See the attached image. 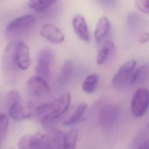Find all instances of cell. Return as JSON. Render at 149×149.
I'll return each mask as SVG.
<instances>
[{
  "instance_id": "obj_1",
  "label": "cell",
  "mask_w": 149,
  "mask_h": 149,
  "mask_svg": "<svg viewBox=\"0 0 149 149\" xmlns=\"http://www.w3.org/2000/svg\"><path fill=\"white\" fill-rule=\"evenodd\" d=\"M65 134L54 127L45 129L34 135L22 136L17 142L18 149H56L63 141Z\"/></svg>"
},
{
  "instance_id": "obj_2",
  "label": "cell",
  "mask_w": 149,
  "mask_h": 149,
  "mask_svg": "<svg viewBox=\"0 0 149 149\" xmlns=\"http://www.w3.org/2000/svg\"><path fill=\"white\" fill-rule=\"evenodd\" d=\"M6 105L9 116L14 120H20L36 115V108L33 104L23 106L20 93L16 90L10 91L6 97Z\"/></svg>"
},
{
  "instance_id": "obj_3",
  "label": "cell",
  "mask_w": 149,
  "mask_h": 149,
  "mask_svg": "<svg viewBox=\"0 0 149 149\" xmlns=\"http://www.w3.org/2000/svg\"><path fill=\"white\" fill-rule=\"evenodd\" d=\"M71 101L70 94L68 92L62 94L54 102V108L52 112L42 116L41 123L45 128L53 127L52 126L56 123L68 111Z\"/></svg>"
},
{
  "instance_id": "obj_4",
  "label": "cell",
  "mask_w": 149,
  "mask_h": 149,
  "mask_svg": "<svg viewBox=\"0 0 149 149\" xmlns=\"http://www.w3.org/2000/svg\"><path fill=\"white\" fill-rule=\"evenodd\" d=\"M136 66V62L133 59L129 60L121 65L112 79V86L116 88H122L132 85Z\"/></svg>"
},
{
  "instance_id": "obj_5",
  "label": "cell",
  "mask_w": 149,
  "mask_h": 149,
  "mask_svg": "<svg viewBox=\"0 0 149 149\" xmlns=\"http://www.w3.org/2000/svg\"><path fill=\"white\" fill-rule=\"evenodd\" d=\"M149 108V90L144 87L137 89L132 96L130 109L132 115L140 118L145 115Z\"/></svg>"
},
{
  "instance_id": "obj_6",
  "label": "cell",
  "mask_w": 149,
  "mask_h": 149,
  "mask_svg": "<svg viewBox=\"0 0 149 149\" xmlns=\"http://www.w3.org/2000/svg\"><path fill=\"white\" fill-rule=\"evenodd\" d=\"M55 60L54 51L49 48H42L37 56V63L36 66V75L47 80L50 75V67Z\"/></svg>"
},
{
  "instance_id": "obj_7",
  "label": "cell",
  "mask_w": 149,
  "mask_h": 149,
  "mask_svg": "<svg viewBox=\"0 0 149 149\" xmlns=\"http://www.w3.org/2000/svg\"><path fill=\"white\" fill-rule=\"evenodd\" d=\"M16 41H12L6 47L3 55V68L5 74L13 79L17 69H19L15 57V49Z\"/></svg>"
},
{
  "instance_id": "obj_8",
  "label": "cell",
  "mask_w": 149,
  "mask_h": 149,
  "mask_svg": "<svg viewBox=\"0 0 149 149\" xmlns=\"http://www.w3.org/2000/svg\"><path fill=\"white\" fill-rule=\"evenodd\" d=\"M119 113V107L115 104L104 106L100 111L98 120L100 126L104 129L111 128L116 123Z\"/></svg>"
},
{
  "instance_id": "obj_9",
  "label": "cell",
  "mask_w": 149,
  "mask_h": 149,
  "mask_svg": "<svg viewBox=\"0 0 149 149\" xmlns=\"http://www.w3.org/2000/svg\"><path fill=\"white\" fill-rule=\"evenodd\" d=\"M29 93L37 97H42L49 93L50 87L47 80L37 75L30 77L27 83Z\"/></svg>"
},
{
  "instance_id": "obj_10",
  "label": "cell",
  "mask_w": 149,
  "mask_h": 149,
  "mask_svg": "<svg viewBox=\"0 0 149 149\" xmlns=\"http://www.w3.org/2000/svg\"><path fill=\"white\" fill-rule=\"evenodd\" d=\"M36 22L35 17L31 15H25L15 18L9 22L6 27L7 34H13L20 32L31 26Z\"/></svg>"
},
{
  "instance_id": "obj_11",
  "label": "cell",
  "mask_w": 149,
  "mask_h": 149,
  "mask_svg": "<svg viewBox=\"0 0 149 149\" xmlns=\"http://www.w3.org/2000/svg\"><path fill=\"white\" fill-rule=\"evenodd\" d=\"M40 35L51 43L57 44L62 42L65 36L61 29L52 24H45L41 26Z\"/></svg>"
},
{
  "instance_id": "obj_12",
  "label": "cell",
  "mask_w": 149,
  "mask_h": 149,
  "mask_svg": "<svg viewBox=\"0 0 149 149\" xmlns=\"http://www.w3.org/2000/svg\"><path fill=\"white\" fill-rule=\"evenodd\" d=\"M16 61L19 69L24 70L30 65V52L28 45L23 41H18L15 49Z\"/></svg>"
},
{
  "instance_id": "obj_13",
  "label": "cell",
  "mask_w": 149,
  "mask_h": 149,
  "mask_svg": "<svg viewBox=\"0 0 149 149\" xmlns=\"http://www.w3.org/2000/svg\"><path fill=\"white\" fill-rule=\"evenodd\" d=\"M72 26L77 37L81 40L88 42L90 33L85 17L81 15H76L72 19Z\"/></svg>"
},
{
  "instance_id": "obj_14",
  "label": "cell",
  "mask_w": 149,
  "mask_h": 149,
  "mask_svg": "<svg viewBox=\"0 0 149 149\" xmlns=\"http://www.w3.org/2000/svg\"><path fill=\"white\" fill-rule=\"evenodd\" d=\"M111 30V23L106 16L101 17L97 22L95 31L94 38L96 42L100 43L109 34Z\"/></svg>"
},
{
  "instance_id": "obj_15",
  "label": "cell",
  "mask_w": 149,
  "mask_h": 149,
  "mask_svg": "<svg viewBox=\"0 0 149 149\" xmlns=\"http://www.w3.org/2000/svg\"><path fill=\"white\" fill-rule=\"evenodd\" d=\"M115 45L110 40L105 41L98 52L96 62L98 65H102L110 58L115 52Z\"/></svg>"
},
{
  "instance_id": "obj_16",
  "label": "cell",
  "mask_w": 149,
  "mask_h": 149,
  "mask_svg": "<svg viewBox=\"0 0 149 149\" xmlns=\"http://www.w3.org/2000/svg\"><path fill=\"white\" fill-rule=\"evenodd\" d=\"M145 23V20L139 13L136 12L130 13L126 17V27L130 32H134L142 29Z\"/></svg>"
},
{
  "instance_id": "obj_17",
  "label": "cell",
  "mask_w": 149,
  "mask_h": 149,
  "mask_svg": "<svg viewBox=\"0 0 149 149\" xmlns=\"http://www.w3.org/2000/svg\"><path fill=\"white\" fill-rule=\"evenodd\" d=\"M77 138L78 131L74 129L69 130L65 134L63 141L56 149H76Z\"/></svg>"
},
{
  "instance_id": "obj_18",
  "label": "cell",
  "mask_w": 149,
  "mask_h": 149,
  "mask_svg": "<svg viewBox=\"0 0 149 149\" xmlns=\"http://www.w3.org/2000/svg\"><path fill=\"white\" fill-rule=\"evenodd\" d=\"M149 79V62L145 63L136 69L133 73L132 85L141 84Z\"/></svg>"
},
{
  "instance_id": "obj_19",
  "label": "cell",
  "mask_w": 149,
  "mask_h": 149,
  "mask_svg": "<svg viewBox=\"0 0 149 149\" xmlns=\"http://www.w3.org/2000/svg\"><path fill=\"white\" fill-rule=\"evenodd\" d=\"M73 63L70 59H68L63 63L58 76V83L61 86L68 83L73 72Z\"/></svg>"
},
{
  "instance_id": "obj_20",
  "label": "cell",
  "mask_w": 149,
  "mask_h": 149,
  "mask_svg": "<svg viewBox=\"0 0 149 149\" xmlns=\"http://www.w3.org/2000/svg\"><path fill=\"white\" fill-rule=\"evenodd\" d=\"M98 81V76L95 73H92L87 76L82 83L83 90L88 94H91L95 90Z\"/></svg>"
},
{
  "instance_id": "obj_21",
  "label": "cell",
  "mask_w": 149,
  "mask_h": 149,
  "mask_svg": "<svg viewBox=\"0 0 149 149\" xmlns=\"http://www.w3.org/2000/svg\"><path fill=\"white\" fill-rule=\"evenodd\" d=\"M87 108V105L85 103L81 104L76 109V111L73 113V114L64 122L63 125L66 126L72 125L79 121V120L81 118L84 112L86 111Z\"/></svg>"
},
{
  "instance_id": "obj_22",
  "label": "cell",
  "mask_w": 149,
  "mask_h": 149,
  "mask_svg": "<svg viewBox=\"0 0 149 149\" xmlns=\"http://www.w3.org/2000/svg\"><path fill=\"white\" fill-rule=\"evenodd\" d=\"M55 2V1L31 0L28 1L27 5L29 8L36 11H43L51 7Z\"/></svg>"
},
{
  "instance_id": "obj_23",
  "label": "cell",
  "mask_w": 149,
  "mask_h": 149,
  "mask_svg": "<svg viewBox=\"0 0 149 149\" xmlns=\"http://www.w3.org/2000/svg\"><path fill=\"white\" fill-rule=\"evenodd\" d=\"M9 121L5 113L1 112L0 113V127H1V142L2 143L5 138L8 130Z\"/></svg>"
},
{
  "instance_id": "obj_24",
  "label": "cell",
  "mask_w": 149,
  "mask_h": 149,
  "mask_svg": "<svg viewBox=\"0 0 149 149\" xmlns=\"http://www.w3.org/2000/svg\"><path fill=\"white\" fill-rule=\"evenodd\" d=\"M135 5L141 12L149 14V0H137Z\"/></svg>"
},
{
  "instance_id": "obj_25",
  "label": "cell",
  "mask_w": 149,
  "mask_h": 149,
  "mask_svg": "<svg viewBox=\"0 0 149 149\" xmlns=\"http://www.w3.org/2000/svg\"><path fill=\"white\" fill-rule=\"evenodd\" d=\"M149 41V33L144 32L138 38V42L140 44H146Z\"/></svg>"
},
{
  "instance_id": "obj_26",
  "label": "cell",
  "mask_w": 149,
  "mask_h": 149,
  "mask_svg": "<svg viewBox=\"0 0 149 149\" xmlns=\"http://www.w3.org/2000/svg\"><path fill=\"white\" fill-rule=\"evenodd\" d=\"M137 149H149V138L143 141L138 146Z\"/></svg>"
},
{
  "instance_id": "obj_27",
  "label": "cell",
  "mask_w": 149,
  "mask_h": 149,
  "mask_svg": "<svg viewBox=\"0 0 149 149\" xmlns=\"http://www.w3.org/2000/svg\"><path fill=\"white\" fill-rule=\"evenodd\" d=\"M148 127H149V123H148Z\"/></svg>"
}]
</instances>
